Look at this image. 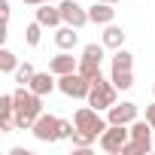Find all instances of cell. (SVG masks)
<instances>
[{
  "label": "cell",
  "mask_w": 155,
  "mask_h": 155,
  "mask_svg": "<svg viewBox=\"0 0 155 155\" xmlns=\"http://www.w3.org/2000/svg\"><path fill=\"white\" fill-rule=\"evenodd\" d=\"M152 125L146 119H134L131 122V140L122 146V155H146L149 149H155V137H152Z\"/></svg>",
  "instance_id": "obj_1"
},
{
  "label": "cell",
  "mask_w": 155,
  "mask_h": 155,
  "mask_svg": "<svg viewBox=\"0 0 155 155\" xmlns=\"http://www.w3.org/2000/svg\"><path fill=\"white\" fill-rule=\"evenodd\" d=\"M73 125H76V131H79V134H88L94 143L101 140V134L110 128V122L101 116V110H94L91 104L88 107H79V110H76L73 113Z\"/></svg>",
  "instance_id": "obj_2"
},
{
  "label": "cell",
  "mask_w": 155,
  "mask_h": 155,
  "mask_svg": "<svg viewBox=\"0 0 155 155\" xmlns=\"http://www.w3.org/2000/svg\"><path fill=\"white\" fill-rule=\"evenodd\" d=\"M94 110H110L113 104H119V88L113 85V79H104V76H101V79H94L91 82V91H88V97H85Z\"/></svg>",
  "instance_id": "obj_3"
},
{
  "label": "cell",
  "mask_w": 155,
  "mask_h": 155,
  "mask_svg": "<svg viewBox=\"0 0 155 155\" xmlns=\"http://www.w3.org/2000/svg\"><path fill=\"white\" fill-rule=\"evenodd\" d=\"M58 91H61V94H67V97H73V101H79V97H88L91 82L85 79L79 70H73V73L58 76Z\"/></svg>",
  "instance_id": "obj_4"
},
{
  "label": "cell",
  "mask_w": 155,
  "mask_h": 155,
  "mask_svg": "<svg viewBox=\"0 0 155 155\" xmlns=\"http://www.w3.org/2000/svg\"><path fill=\"white\" fill-rule=\"evenodd\" d=\"M131 140V125H110L104 134H101V149L110 152V155H122V146Z\"/></svg>",
  "instance_id": "obj_5"
},
{
  "label": "cell",
  "mask_w": 155,
  "mask_h": 155,
  "mask_svg": "<svg viewBox=\"0 0 155 155\" xmlns=\"http://www.w3.org/2000/svg\"><path fill=\"white\" fill-rule=\"evenodd\" d=\"M12 97H15V113H25V116L40 119V113H43V97H40L37 91H31L28 85H18V88L12 91Z\"/></svg>",
  "instance_id": "obj_6"
},
{
  "label": "cell",
  "mask_w": 155,
  "mask_h": 155,
  "mask_svg": "<svg viewBox=\"0 0 155 155\" xmlns=\"http://www.w3.org/2000/svg\"><path fill=\"white\" fill-rule=\"evenodd\" d=\"M40 143H58L61 140V119L58 116H49V113H40L34 131H31Z\"/></svg>",
  "instance_id": "obj_7"
},
{
  "label": "cell",
  "mask_w": 155,
  "mask_h": 155,
  "mask_svg": "<svg viewBox=\"0 0 155 155\" xmlns=\"http://www.w3.org/2000/svg\"><path fill=\"white\" fill-rule=\"evenodd\" d=\"M61 18H64V25H70V28H85L91 18H88V9L85 6H79V3H76V0H61Z\"/></svg>",
  "instance_id": "obj_8"
},
{
  "label": "cell",
  "mask_w": 155,
  "mask_h": 155,
  "mask_svg": "<svg viewBox=\"0 0 155 155\" xmlns=\"http://www.w3.org/2000/svg\"><path fill=\"white\" fill-rule=\"evenodd\" d=\"M137 119V104L134 101H122V104H113L107 110V122L110 125H131Z\"/></svg>",
  "instance_id": "obj_9"
},
{
  "label": "cell",
  "mask_w": 155,
  "mask_h": 155,
  "mask_svg": "<svg viewBox=\"0 0 155 155\" xmlns=\"http://www.w3.org/2000/svg\"><path fill=\"white\" fill-rule=\"evenodd\" d=\"M49 70L55 76H64V73H73V70H79V58H73L67 49H61L55 58H49Z\"/></svg>",
  "instance_id": "obj_10"
},
{
  "label": "cell",
  "mask_w": 155,
  "mask_h": 155,
  "mask_svg": "<svg viewBox=\"0 0 155 155\" xmlns=\"http://www.w3.org/2000/svg\"><path fill=\"white\" fill-rule=\"evenodd\" d=\"M31 91H37L40 97H46V94H52L55 88H58V76L52 73V70H46V73H34V79H31V85H28Z\"/></svg>",
  "instance_id": "obj_11"
},
{
  "label": "cell",
  "mask_w": 155,
  "mask_h": 155,
  "mask_svg": "<svg viewBox=\"0 0 155 155\" xmlns=\"http://www.w3.org/2000/svg\"><path fill=\"white\" fill-rule=\"evenodd\" d=\"M37 21L43 28H61V6L58 3H40L37 6Z\"/></svg>",
  "instance_id": "obj_12"
},
{
  "label": "cell",
  "mask_w": 155,
  "mask_h": 155,
  "mask_svg": "<svg viewBox=\"0 0 155 155\" xmlns=\"http://www.w3.org/2000/svg\"><path fill=\"white\" fill-rule=\"evenodd\" d=\"M88 18H91V25H113V18H116V9H113V3H104V0H94V6H88Z\"/></svg>",
  "instance_id": "obj_13"
},
{
  "label": "cell",
  "mask_w": 155,
  "mask_h": 155,
  "mask_svg": "<svg viewBox=\"0 0 155 155\" xmlns=\"http://www.w3.org/2000/svg\"><path fill=\"white\" fill-rule=\"evenodd\" d=\"M76 43H79V28H70V25H64V28H58L55 31V46L58 49H73Z\"/></svg>",
  "instance_id": "obj_14"
},
{
  "label": "cell",
  "mask_w": 155,
  "mask_h": 155,
  "mask_svg": "<svg viewBox=\"0 0 155 155\" xmlns=\"http://www.w3.org/2000/svg\"><path fill=\"white\" fill-rule=\"evenodd\" d=\"M125 37H128V34H125V28H119V25H107V31H104L101 43H104L107 49H113V52H116V49H122V46H125Z\"/></svg>",
  "instance_id": "obj_15"
},
{
  "label": "cell",
  "mask_w": 155,
  "mask_h": 155,
  "mask_svg": "<svg viewBox=\"0 0 155 155\" xmlns=\"http://www.w3.org/2000/svg\"><path fill=\"white\" fill-rule=\"evenodd\" d=\"M79 73L85 76L88 82H94V79H101V61H91V58H79Z\"/></svg>",
  "instance_id": "obj_16"
},
{
  "label": "cell",
  "mask_w": 155,
  "mask_h": 155,
  "mask_svg": "<svg viewBox=\"0 0 155 155\" xmlns=\"http://www.w3.org/2000/svg\"><path fill=\"white\" fill-rule=\"evenodd\" d=\"M110 79H113V85H116L119 91L134 88V73H131V70H113V73H110Z\"/></svg>",
  "instance_id": "obj_17"
},
{
  "label": "cell",
  "mask_w": 155,
  "mask_h": 155,
  "mask_svg": "<svg viewBox=\"0 0 155 155\" xmlns=\"http://www.w3.org/2000/svg\"><path fill=\"white\" fill-rule=\"evenodd\" d=\"M134 67V55L122 46V49H116L113 52V70H131Z\"/></svg>",
  "instance_id": "obj_18"
},
{
  "label": "cell",
  "mask_w": 155,
  "mask_h": 155,
  "mask_svg": "<svg viewBox=\"0 0 155 155\" xmlns=\"http://www.w3.org/2000/svg\"><path fill=\"white\" fill-rule=\"evenodd\" d=\"M0 70H3V73H15V70H18V58H15L12 49H3V52H0Z\"/></svg>",
  "instance_id": "obj_19"
},
{
  "label": "cell",
  "mask_w": 155,
  "mask_h": 155,
  "mask_svg": "<svg viewBox=\"0 0 155 155\" xmlns=\"http://www.w3.org/2000/svg\"><path fill=\"white\" fill-rule=\"evenodd\" d=\"M34 73H37V70H34V64H31V61H25V64H18V70H15L12 76H15V82H18V85H31Z\"/></svg>",
  "instance_id": "obj_20"
},
{
  "label": "cell",
  "mask_w": 155,
  "mask_h": 155,
  "mask_svg": "<svg viewBox=\"0 0 155 155\" xmlns=\"http://www.w3.org/2000/svg\"><path fill=\"white\" fill-rule=\"evenodd\" d=\"M40 40H43V25L40 21H31L25 28V43L28 46H40Z\"/></svg>",
  "instance_id": "obj_21"
},
{
  "label": "cell",
  "mask_w": 155,
  "mask_h": 155,
  "mask_svg": "<svg viewBox=\"0 0 155 155\" xmlns=\"http://www.w3.org/2000/svg\"><path fill=\"white\" fill-rule=\"evenodd\" d=\"M104 52H107V46H104V43H88V46L82 49V58H91V61H104Z\"/></svg>",
  "instance_id": "obj_22"
},
{
  "label": "cell",
  "mask_w": 155,
  "mask_h": 155,
  "mask_svg": "<svg viewBox=\"0 0 155 155\" xmlns=\"http://www.w3.org/2000/svg\"><path fill=\"white\" fill-rule=\"evenodd\" d=\"M146 122L155 128V104H149V107H146Z\"/></svg>",
  "instance_id": "obj_23"
},
{
  "label": "cell",
  "mask_w": 155,
  "mask_h": 155,
  "mask_svg": "<svg viewBox=\"0 0 155 155\" xmlns=\"http://www.w3.org/2000/svg\"><path fill=\"white\" fill-rule=\"evenodd\" d=\"M9 155H31V152H28V149H25V146H15V149H12V152H9Z\"/></svg>",
  "instance_id": "obj_24"
},
{
  "label": "cell",
  "mask_w": 155,
  "mask_h": 155,
  "mask_svg": "<svg viewBox=\"0 0 155 155\" xmlns=\"http://www.w3.org/2000/svg\"><path fill=\"white\" fill-rule=\"evenodd\" d=\"M21 3H28V6H40V3H46V0H21Z\"/></svg>",
  "instance_id": "obj_25"
},
{
  "label": "cell",
  "mask_w": 155,
  "mask_h": 155,
  "mask_svg": "<svg viewBox=\"0 0 155 155\" xmlns=\"http://www.w3.org/2000/svg\"><path fill=\"white\" fill-rule=\"evenodd\" d=\"M104 3H113V6H116V3H119V0H104Z\"/></svg>",
  "instance_id": "obj_26"
},
{
  "label": "cell",
  "mask_w": 155,
  "mask_h": 155,
  "mask_svg": "<svg viewBox=\"0 0 155 155\" xmlns=\"http://www.w3.org/2000/svg\"><path fill=\"white\" fill-rule=\"evenodd\" d=\"M46 3H61V0H46Z\"/></svg>",
  "instance_id": "obj_27"
},
{
  "label": "cell",
  "mask_w": 155,
  "mask_h": 155,
  "mask_svg": "<svg viewBox=\"0 0 155 155\" xmlns=\"http://www.w3.org/2000/svg\"><path fill=\"white\" fill-rule=\"evenodd\" d=\"M152 91H155V85H152Z\"/></svg>",
  "instance_id": "obj_28"
}]
</instances>
